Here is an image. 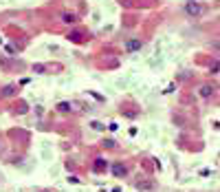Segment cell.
<instances>
[{
  "label": "cell",
  "mask_w": 220,
  "mask_h": 192,
  "mask_svg": "<svg viewBox=\"0 0 220 192\" xmlns=\"http://www.w3.org/2000/svg\"><path fill=\"white\" fill-rule=\"evenodd\" d=\"M115 172H117V174H119V177H121V174H125V170H123V166H117V168H115Z\"/></svg>",
  "instance_id": "277c9868"
},
{
  "label": "cell",
  "mask_w": 220,
  "mask_h": 192,
  "mask_svg": "<svg viewBox=\"0 0 220 192\" xmlns=\"http://www.w3.org/2000/svg\"><path fill=\"white\" fill-rule=\"evenodd\" d=\"M200 95H203V97H209L211 95V86H203V88H200Z\"/></svg>",
  "instance_id": "3957f363"
},
{
  "label": "cell",
  "mask_w": 220,
  "mask_h": 192,
  "mask_svg": "<svg viewBox=\"0 0 220 192\" xmlns=\"http://www.w3.org/2000/svg\"><path fill=\"white\" fill-rule=\"evenodd\" d=\"M128 49H130V51H139L141 49V42L139 40H130V42H128Z\"/></svg>",
  "instance_id": "7a4b0ae2"
},
{
  "label": "cell",
  "mask_w": 220,
  "mask_h": 192,
  "mask_svg": "<svg viewBox=\"0 0 220 192\" xmlns=\"http://www.w3.org/2000/svg\"><path fill=\"white\" fill-rule=\"evenodd\" d=\"M185 11H187L189 15H198V13H200V7H198V5H194V2H189V5L185 7Z\"/></svg>",
  "instance_id": "6da1fadb"
}]
</instances>
